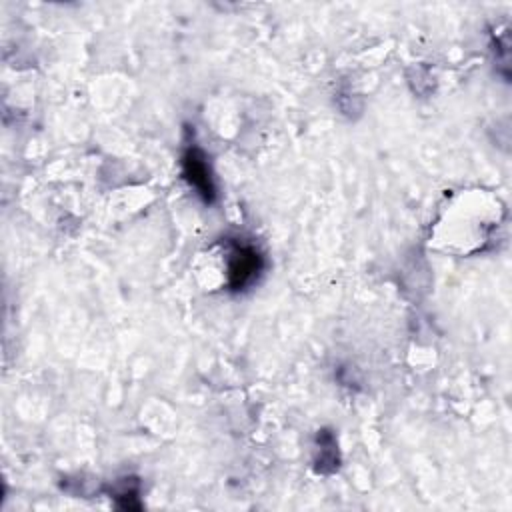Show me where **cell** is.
Returning a JSON list of instances; mask_svg holds the SVG:
<instances>
[{
	"label": "cell",
	"instance_id": "cell-3",
	"mask_svg": "<svg viewBox=\"0 0 512 512\" xmlns=\"http://www.w3.org/2000/svg\"><path fill=\"white\" fill-rule=\"evenodd\" d=\"M320 442V458H318V472H332L338 468V452H336V442L330 432H322L318 436Z\"/></svg>",
	"mask_w": 512,
	"mask_h": 512
},
{
	"label": "cell",
	"instance_id": "cell-2",
	"mask_svg": "<svg viewBox=\"0 0 512 512\" xmlns=\"http://www.w3.org/2000/svg\"><path fill=\"white\" fill-rule=\"evenodd\" d=\"M182 174L206 204H212L216 200V184L210 164L206 160V154L196 144H188L184 148Z\"/></svg>",
	"mask_w": 512,
	"mask_h": 512
},
{
	"label": "cell",
	"instance_id": "cell-1",
	"mask_svg": "<svg viewBox=\"0 0 512 512\" xmlns=\"http://www.w3.org/2000/svg\"><path fill=\"white\" fill-rule=\"evenodd\" d=\"M226 278L230 290H244L252 282H256L258 274L264 268L262 254L246 242H232L226 254Z\"/></svg>",
	"mask_w": 512,
	"mask_h": 512
}]
</instances>
